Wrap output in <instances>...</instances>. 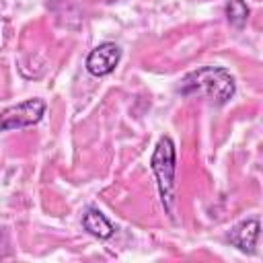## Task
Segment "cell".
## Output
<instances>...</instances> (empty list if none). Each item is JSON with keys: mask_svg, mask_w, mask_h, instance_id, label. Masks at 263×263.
Instances as JSON below:
<instances>
[{"mask_svg": "<svg viewBox=\"0 0 263 263\" xmlns=\"http://www.w3.org/2000/svg\"><path fill=\"white\" fill-rule=\"evenodd\" d=\"M183 97L208 99L212 105H226L234 92L236 82L234 76L222 66H201L189 74H185L177 88Z\"/></svg>", "mask_w": 263, "mask_h": 263, "instance_id": "cell-1", "label": "cell"}, {"mask_svg": "<svg viewBox=\"0 0 263 263\" xmlns=\"http://www.w3.org/2000/svg\"><path fill=\"white\" fill-rule=\"evenodd\" d=\"M150 168L154 173L156 179V187H158V195L160 201L166 210V214L171 216L173 212V199H175V171H177V152H175V144L168 136H162L152 152L150 158Z\"/></svg>", "mask_w": 263, "mask_h": 263, "instance_id": "cell-2", "label": "cell"}, {"mask_svg": "<svg viewBox=\"0 0 263 263\" xmlns=\"http://www.w3.org/2000/svg\"><path fill=\"white\" fill-rule=\"evenodd\" d=\"M45 115V101L41 99H29L18 105H12L0 113V132L10 129H23L37 125Z\"/></svg>", "mask_w": 263, "mask_h": 263, "instance_id": "cell-3", "label": "cell"}, {"mask_svg": "<svg viewBox=\"0 0 263 263\" xmlns=\"http://www.w3.org/2000/svg\"><path fill=\"white\" fill-rule=\"evenodd\" d=\"M121 60V49L113 41H105L97 45L88 55H86V70L92 76H107L115 70V66Z\"/></svg>", "mask_w": 263, "mask_h": 263, "instance_id": "cell-4", "label": "cell"}, {"mask_svg": "<svg viewBox=\"0 0 263 263\" xmlns=\"http://www.w3.org/2000/svg\"><path fill=\"white\" fill-rule=\"evenodd\" d=\"M259 220L251 218L245 222H238L230 232H228V240L230 245H234L238 251L242 253H253L259 240Z\"/></svg>", "mask_w": 263, "mask_h": 263, "instance_id": "cell-5", "label": "cell"}, {"mask_svg": "<svg viewBox=\"0 0 263 263\" xmlns=\"http://www.w3.org/2000/svg\"><path fill=\"white\" fill-rule=\"evenodd\" d=\"M82 226H84V230H86L88 234H92V236H97V238H101V240L111 238L113 232H115L113 224L105 218V214H101L99 210H92V208L86 210V214L82 216Z\"/></svg>", "mask_w": 263, "mask_h": 263, "instance_id": "cell-6", "label": "cell"}, {"mask_svg": "<svg viewBox=\"0 0 263 263\" xmlns=\"http://www.w3.org/2000/svg\"><path fill=\"white\" fill-rule=\"evenodd\" d=\"M226 18L234 29H242L249 21V6L245 0H228L226 2Z\"/></svg>", "mask_w": 263, "mask_h": 263, "instance_id": "cell-7", "label": "cell"}]
</instances>
